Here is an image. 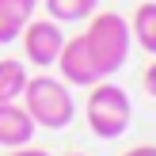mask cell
<instances>
[{"instance_id": "cell-1", "label": "cell", "mask_w": 156, "mask_h": 156, "mask_svg": "<svg viewBox=\"0 0 156 156\" xmlns=\"http://www.w3.org/2000/svg\"><path fill=\"white\" fill-rule=\"evenodd\" d=\"M19 99H23V111L30 114V122L46 129H65L76 114L65 80H53V76H30Z\"/></svg>"}, {"instance_id": "cell-2", "label": "cell", "mask_w": 156, "mask_h": 156, "mask_svg": "<svg viewBox=\"0 0 156 156\" xmlns=\"http://www.w3.org/2000/svg\"><path fill=\"white\" fill-rule=\"evenodd\" d=\"M84 42H88L91 57L99 61V69H103L107 76L118 73V69L126 65V57H129V42H133V38H129V19L118 15V12L91 15L88 30H84Z\"/></svg>"}, {"instance_id": "cell-3", "label": "cell", "mask_w": 156, "mask_h": 156, "mask_svg": "<svg viewBox=\"0 0 156 156\" xmlns=\"http://www.w3.org/2000/svg\"><path fill=\"white\" fill-rule=\"evenodd\" d=\"M129 118H133V107H129L126 88L118 84H91V95H88V126L99 141H114L129 129Z\"/></svg>"}, {"instance_id": "cell-4", "label": "cell", "mask_w": 156, "mask_h": 156, "mask_svg": "<svg viewBox=\"0 0 156 156\" xmlns=\"http://www.w3.org/2000/svg\"><path fill=\"white\" fill-rule=\"evenodd\" d=\"M53 65L61 69V80H65V84H76V88H91V84L107 80V73L99 69V61L91 57L84 34L65 38V46H61V53H57V61H53Z\"/></svg>"}, {"instance_id": "cell-5", "label": "cell", "mask_w": 156, "mask_h": 156, "mask_svg": "<svg viewBox=\"0 0 156 156\" xmlns=\"http://www.w3.org/2000/svg\"><path fill=\"white\" fill-rule=\"evenodd\" d=\"M23 38V53H27L30 65H53L61 53V46H65V34H61V23L57 19H27L19 30Z\"/></svg>"}, {"instance_id": "cell-6", "label": "cell", "mask_w": 156, "mask_h": 156, "mask_svg": "<svg viewBox=\"0 0 156 156\" xmlns=\"http://www.w3.org/2000/svg\"><path fill=\"white\" fill-rule=\"evenodd\" d=\"M34 129L38 126L30 122V114L23 111L19 103H0V145H8V149L30 145Z\"/></svg>"}, {"instance_id": "cell-7", "label": "cell", "mask_w": 156, "mask_h": 156, "mask_svg": "<svg viewBox=\"0 0 156 156\" xmlns=\"http://www.w3.org/2000/svg\"><path fill=\"white\" fill-rule=\"evenodd\" d=\"M129 38H137V46H141L145 53H156V0H149V4H141L133 12V19H129Z\"/></svg>"}, {"instance_id": "cell-8", "label": "cell", "mask_w": 156, "mask_h": 156, "mask_svg": "<svg viewBox=\"0 0 156 156\" xmlns=\"http://www.w3.org/2000/svg\"><path fill=\"white\" fill-rule=\"evenodd\" d=\"M27 65H19V61L4 57L0 61V103H15V99L23 95V88H27Z\"/></svg>"}, {"instance_id": "cell-9", "label": "cell", "mask_w": 156, "mask_h": 156, "mask_svg": "<svg viewBox=\"0 0 156 156\" xmlns=\"http://www.w3.org/2000/svg\"><path fill=\"white\" fill-rule=\"evenodd\" d=\"M99 8V0H46V12L57 23H76V19H91Z\"/></svg>"}, {"instance_id": "cell-10", "label": "cell", "mask_w": 156, "mask_h": 156, "mask_svg": "<svg viewBox=\"0 0 156 156\" xmlns=\"http://www.w3.org/2000/svg\"><path fill=\"white\" fill-rule=\"evenodd\" d=\"M23 15L15 12L12 4H8V0H0V46H8V42H15V38H19V30H23Z\"/></svg>"}, {"instance_id": "cell-11", "label": "cell", "mask_w": 156, "mask_h": 156, "mask_svg": "<svg viewBox=\"0 0 156 156\" xmlns=\"http://www.w3.org/2000/svg\"><path fill=\"white\" fill-rule=\"evenodd\" d=\"M8 4H12L15 12L23 15V19H30V12H34V8H38V0H8Z\"/></svg>"}, {"instance_id": "cell-12", "label": "cell", "mask_w": 156, "mask_h": 156, "mask_svg": "<svg viewBox=\"0 0 156 156\" xmlns=\"http://www.w3.org/2000/svg\"><path fill=\"white\" fill-rule=\"evenodd\" d=\"M141 84H145V91H149V95H156V61L149 69H145V76H141Z\"/></svg>"}, {"instance_id": "cell-13", "label": "cell", "mask_w": 156, "mask_h": 156, "mask_svg": "<svg viewBox=\"0 0 156 156\" xmlns=\"http://www.w3.org/2000/svg\"><path fill=\"white\" fill-rule=\"evenodd\" d=\"M122 156H156V145H137V149H129Z\"/></svg>"}, {"instance_id": "cell-14", "label": "cell", "mask_w": 156, "mask_h": 156, "mask_svg": "<svg viewBox=\"0 0 156 156\" xmlns=\"http://www.w3.org/2000/svg\"><path fill=\"white\" fill-rule=\"evenodd\" d=\"M12 156H50V152H46V149H27V145H19Z\"/></svg>"}, {"instance_id": "cell-15", "label": "cell", "mask_w": 156, "mask_h": 156, "mask_svg": "<svg viewBox=\"0 0 156 156\" xmlns=\"http://www.w3.org/2000/svg\"><path fill=\"white\" fill-rule=\"evenodd\" d=\"M69 156H84V152H69Z\"/></svg>"}]
</instances>
